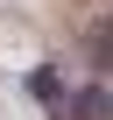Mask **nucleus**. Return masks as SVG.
Segmentation results:
<instances>
[{"mask_svg":"<svg viewBox=\"0 0 113 120\" xmlns=\"http://www.w3.org/2000/svg\"><path fill=\"white\" fill-rule=\"evenodd\" d=\"M92 56H99V71H113V28H92Z\"/></svg>","mask_w":113,"mask_h":120,"instance_id":"obj_1","label":"nucleus"}]
</instances>
